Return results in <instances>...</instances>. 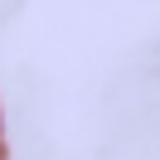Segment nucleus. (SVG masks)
<instances>
[{
	"label": "nucleus",
	"mask_w": 160,
	"mask_h": 160,
	"mask_svg": "<svg viewBox=\"0 0 160 160\" xmlns=\"http://www.w3.org/2000/svg\"><path fill=\"white\" fill-rule=\"evenodd\" d=\"M0 160H5V150H0Z\"/></svg>",
	"instance_id": "nucleus-1"
}]
</instances>
